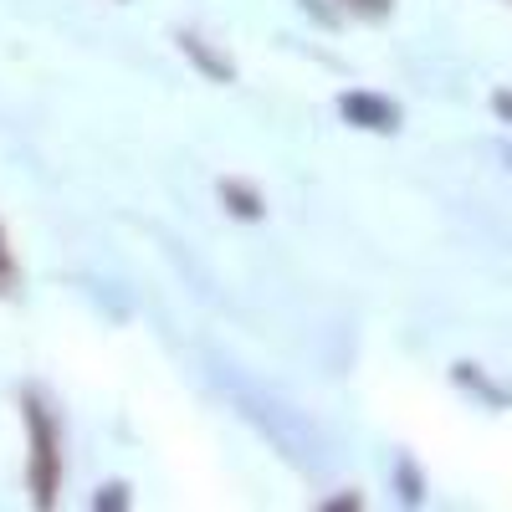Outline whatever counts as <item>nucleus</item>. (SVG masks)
<instances>
[{"label":"nucleus","mask_w":512,"mask_h":512,"mask_svg":"<svg viewBox=\"0 0 512 512\" xmlns=\"http://www.w3.org/2000/svg\"><path fill=\"white\" fill-rule=\"evenodd\" d=\"M21 415H26V487L36 507H57L62 492V436H57V420L52 405L41 400L36 390L21 395Z\"/></svg>","instance_id":"obj_1"},{"label":"nucleus","mask_w":512,"mask_h":512,"mask_svg":"<svg viewBox=\"0 0 512 512\" xmlns=\"http://www.w3.org/2000/svg\"><path fill=\"white\" fill-rule=\"evenodd\" d=\"M338 113H344V123H354V128H369V134H395L400 128V108L390 98L369 93V88H349L344 98H338Z\"/></svg>","instance_id":"obj_2"},{"label":"nucleus","mask_w":512,"mask_h":512,"mask_svg":"<svg viewBox=\"0 0 512 512\" xmlns=\"http://www.w3.org/2000/svg\"><path fill=\"white\" fill-rule=\"evenodd\" d=\"M175 47L190 57V67L200 72V77H210V82H236V62L226 57V52H216L205 36H195V31H175Z\"/></svg>","instance_id":"obj_3"},{"label":"nucleus","mask_w":512,"mask_h":512,"mask_svg":"<svg viewBox=\"0 0 512 512\" xmlns=\"http://www.w3.org/2000/svg\"><path fill=\"white\" fill-rule=\"evenodd\" d=\"M221 205L231 210L236 221H262L267 205H262V190L246 185V180H221Z\"/></svg>","instance_id":"obj_4"},{"label":"nucleus","mask_w":512,"mask_h":512,"mask_svg":"<svg viewBox=\"0 0 512 512\" xmlns=\"http://www.w3.org/2000/svg\"><path fill=\"white\" fill-rule=\"evenodd\" d=\"M0 292H16V251H11L6 221H0Z\"/></svg>","instance_id":"obj_5"},{"label":"nucleus","mask_w":512,"mask_h":512,"mask_svg":"<svg viewBox=\"0 0 512 512\" xmlns=\"http://www.w3.org/2000/svg\"><path fill=\"white\" fill-rule=\"evenodd\" d=\"M456 379H461V384H472V390H477V395H487L492 405H502V400H507V395L497 390V384H487V379L477 374V364H456Z\"/></svg>","instance_id":"obj_6"},{"label":"nucleus","mask_w":512,"mask_h":512,"mask_svg":"<svg viewBox=\"0 0 512 512\" xmlns=\"http://www.w3.org/2000/svg\"><path fill=\"white\" fill-rule=\"evenodd\" d=\"M128 502H134V492H128L123 482H108V487L93 497V507H103V512H118V507H128Z\"/></svg>","instance_id":"obj_7"},{"label":"nucleus","mask_w":512,"mask_h":512,"mask_svg":"<svg viewBox=\"0 0 512 512\" xmlns=\"http://www.w3.org/2000/svg\"><path fill=\"white\" fill-rule=\"evenodd\" d=\"M400 487H405L400 502H420V497H425V492H420V472H415L410 461H400Z\"/></svg>","instance_id":"obj_8"},{"label":"nucleus","mask_w":512,"mask_h":512,"mask_svg":"<svg viewBox=\"0 0 512 512\" xmlns=\"http://www.w3.org/2000/svg\"><path fill=\"white\" fill-rule=\"evenodd\" d=\"M349 11H359V16H390L395 11V0H344Z\"/></svg>","instance_id":"obj_9"},{"label":"nucleus","mask_w":512,"mask_h":512,"mask_svg":"<svg viewBox=\"0 0 512 512\" xmlns=\"http://www.w3.org/2000/svg\"><path fill=\"white\" fill-rule=\"evenodd\" d=\"M492 108H497V113L512 123V93H507V88H497V93H492Z\"/></svg>","instance_id":"obj_10"}]
</instances>
